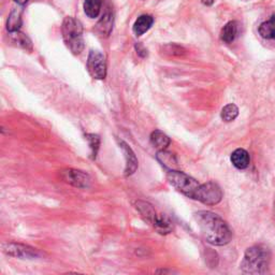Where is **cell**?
I'll return each instance as SVG.
<instances>
[{
  "label": "cell",
  "instance_id": "obj_23",
  "mask_svg": "<svg viewBox=\"0 0 275 275\" xmlns=\"http://www.w3.org/2000/svg\"><path fill=\"white\" fill-rule=\"evenodd\" d=\"M86 139L89 143V146H91V150H92V157L93 159L96 158L97 156V153L99 150V145H100V138L97 134H94V133H89L86 134Z\"/></svg>",
  "mask_w": 275,
  "mask_h": 275
},
{
  "label": "cell",
  "instance_id": "obj_19",
  "mask_svg": "<svg viewBox=\"0 0 275 275\" xmlns=\"http://www.w3.org/2000/svg\"><path fill=\"white\" fill-rule=\"evenodd\" d=\"M101 5H102V0H85L84 2L85 14L91 18L97 17L100 13Z\"/></svg>",
  "mask_w": 275,
  "mask_h": 275
},
{
  "label": "cell",
  "instance_id": "obj_18",
  "mask_svg": "<svg viewBox=\"0 0 275 275\" xmlns=\"http://www.w3.org/2000/svg\"><path fill=\"white\" fill-rule=\"evenodd\" d=\"M21 25H22V10L14 9L9 15L7 28L10 33H13V31H18Z\"/></svg>",
  "mask_w": 275,
  "mask_h": 275
},
{
  "label": "cell",
  "instance_id": "obj_14",
  "mask_svg": "<svg viewBox=\"0 0 275 275\" xmlns=\"http://www.w3.org/2000/svg\"><path fill=\"white\" fill-rule=\"evenodd\" d=\"M238 23L234 21L227 23L221 29V40L225 43H232L238 35Z\"/></svg>",
  "mask_w": 275,
  "mask_h": 275
},
{
  "label": "cell",
  "instance_id": "obj_11",
  "mask_svg": "<svg viewBox=\"0 0 275 275\" xmlns=\"http://www.w3.org/2000/svg\"><path fill=\"white\" fill-rule=\"evenodd\" d=\"M156 157H157V161L161 163L167 170H176L177 161L174 154H172V153L165 150H162V151H158Z\"/></svg>",
  "mask_w": 275,
  "mask_h": 275
},
{
  "label": "cell",
  "instance_id": "obj_15",
  "mask_svg": "<svg viewBox=\"0 0 275 275\" xmlns=\"http://www.w3.org/2000/svg\"><path fill=\"white\" fill-rule=\"evenodd\" d=\"M151 143L159 151L165 150L170 145V139L167 134L161 130L153 131L151 134Z\"/></svg>",
  "mask_w": 275,
  "mask_h": 275
},
{
  "label": "cell",
  "instance_id": "obj_20",
  "mask_svg": "<svg viewBox=\"0 0 275 275\" xmlns=\"http://www.w3.org/2000/svg\"><path fill=\"white\" fill-rule=\"evenodd\" d=\"M112 25H113V17L112 14L106 13L100 22L97 24V30L101 36H109L112 30Z\"/></svg>",
  "mask_w": 275,
  "mask_h": 275
},
{
  "label": "cell",
  "instance_id": "obj_6",
  "mask_svg": "<svg viewBox=\"0 0 275 275\" xmlns=\"http://www.w3.org/2000/svg\"><path fill=\"white\" fill-rule=\"evenodd\" d=\"M87 69L94 79L104 80L107 75L106 57L98 51H91L87 58Z\"/></svg>",
  "mask_w": 275,
  "mask_h": 275
},
{
  "label": "cell",
  "instance_id": "obj_3",
  "mask_svg": "<svg viewBox=\"0 0 275 275\" xmlns=\"http://www.w3.org/2000/svg\"><path fill=\"white\" fill-rule=\"evenodd\" d=\"M62 38L68 49L73 54H80L84 49L83 26L80 21L72 16H68L62 22Z\"/></svg>",
  "mask_w": 275,
  "mask_h": 275
},
{
  "label": "cell",
  "instance_id": "obj_26",
  "mask_svg": "<svg viewBox=\"0 0 275 275\" xmlns=\"http://www.w3.org/2000/svg\"><path fill=\"white\" fill-rule=\"evenodd\" d=\"M14 1L17 3V4H21V5H23V4H25V3H27L29 0H14Z\"/></svg>",
  "mask_w": 275,
  "mask_h": 275
},
{
  "label": "cell",
  "instance_id": "obj_7",
  "mask_svg": "<svg viewBox=\"0 0 275 275\" xmlns=\"http://www.w3.org/2000/svg\"><path fill=\"white\" fill-rule=\"evenodd\" d=\"M60 176L66 183L71 184L79 188H87L91 185V177H89V175L79 170H63L60 172Z\"/></svg>",
  "mask_w": 275,
  "mask_h": 275
},
{
  "label": "cell",
  "instance_id": "obj_13",
  "mask_svg": "<svg viewBox=\"0 0 275 275\" xmlns=\"http://www.w3.org/2000/svg\"><path fill=\"white\" fill-rule=\"evenodd\" d=\"M153 23H154V18L151 15H141L138 17V20L133 25V33L138 37L142 36L153 26Z\"/></svg>",
  "mask_w": 275,
  "mask_h": 275
},
{
  "label": "cell",
  "instance_id": "obj_22",
  "mask_svg": "<svg viewBox=\"0 0 275 275\" xmlns=\"http://www.w3.org/2000/svg\"><path fill=\"white\" fill-rule=\"evenodd\" d=\"M239 115V108L233 104L227 105L225 108L221 110V118L222 120L230 123V121L234 120Z\"/></svg>",
  "mask_w": 275,
  "mask_h": 275
},
{
  "label": "cell",
  "instance_id": "obj_4",
  "mask_svg": "<svg viewBox=\"0 0 275 275\" xmlns=\"http://www.w3.org/2000/svg\"><path fill=\"white\" fill-rule=\"evenodd\" d=\"M167 180L180 193L191 199H195L197 190L200 186L195 178L178 170H168Z\"/></svg>",
  "mask_w": 275,
  "mask_h": 275
},
{
  "label": "cell",
  "instance_id": "obj_9",
  "mask_svg": "<svg viewBox=\"0 0 275 275\" xmlns=\"http://www.w3.org/2000/svg\"><path fill=\"white\" fill-rule=\"evenodd\" d=\"M119 148L123 151L125 159H126V168H125V174L126 175H131L133 174L136 170L138 169V159L134 155L133 151L131 148L128 145L126 142H124L123 140H117Z\"/></svg>",
  "mask_w": 275,
  "mask_h": 275
},
{
  "label": "cell",
  "instance_id": "obj_21",
  "mask_svg": "<svg viewBox=\"0 0 275 275\" xmlns=\"http://www.w3.org/2000/svg\"><path fill=\"white\" fill-rule=\"evenodd\" d=\"M11 37V42L15 43L17 47L23 48L25 50H31V41L24 34L20 33V31H13L10 33Z\"/></svg>",
  "mask_w": 275,
  "mask_h": 275
},
{
  "label": "cell",
  "instance_id": "obj_5",
  "mask_svg": "<svg viewBox=\"0 0 275 275\" xmlns=\"http://www.w3.org/2000/svg\"><path fill=\"white\" fill-rule=\"evenodd\" d=\"M222 199V191L220 187L214 182H208L201 184L198 188L195 200L202 202L207 206H215Z\"/></svg>",
  "mask_w": 275,
  "mask_h": 275
},
{
  "label": "cell",
  "instance_id": "obj_8",
  "mask_svg": "<svg viewBox=\"0 0 275 275\" xmlns=\"http://www.w3.org/2000/svg\"><path fill=\"white\" fill-rule=\"evenodd\" d=\"M3 252L21 259H34L39 256V253L35 248L24 244H18V243H7L3 246Z\"/></svg>",
  "mask_w": 275,
  "mask_h": 275
},
{
  "label": "cell",
  "instance_id": "obj_1",
  "mask_svg": "<svg viewBox=\"0 0 275 275\" xmlns=\"http://www.w3.org/2000/svg\"><path fill=\"white\" fill-rule=\"evenodd\" d=\"M195 220L201 230L203 238L210 244L221 246L231 241V230L220 216L210 211H199L195 214Z\"/></svg>",
  "mask_w": 275,
  "mask_h": 275
},
{
  "label": "cell",
  "instance_id": "obj_10",
  "mask_svg": "<svg viewBox=\"0 0 275 275\" xmlns=\"http://www.w3.org/2000/svg\"><path fill=\"white\" fill-rule=\"evenodd\" d=\"M231 163L234 165L236 169H246L249 165V162H251V158H249V154L243 149H238L235 150L232 154L231 157Z\"/></svg>",
  "mask_w": 275,
  "mask_h": 275
},
{
  "label": "cell",
  "instance_id": "obj_25",
  "mask_svg": "<svg viewBox=\"0 0 275 275\" xmlns=\"http://www.w3.org/2000/svg\"><path fill=\"white\" fill-rule=\"evenodd\" d=\"M201 1L204 5H208V7H210V5H212L214 3V0H201Z\"/></svg>",
  "mask_w": 275,
  "mask_h": 275
},
{
  "label": "cell",
  "instance_id": "obj_16",
  "mask_svg": "<svg viewBox=\"0 0 275 275\" xmlns=\"http://www.w3.org/2000/svg\"><path fill=\"white\" fill-rule=\"evenodd\" d=\"M153 226H154L157 231L162 234L170 233L172 229H173V225H172L169 217H167L165 214H158L155 221L153 222Z\"/></svg>",
  "mask_w": 275,
  "mask_h": 275
},
{
  "label": "cell",
  "instance_id": "obj_24",
  "mask_svg": "<svg viewBox=\"0 0 275 275\" xmlns=\"http://www.w3.org/2000/svg\"><path fill=\"white\" fill-rule=\"evenodd\" d=\"M136 49H137V51H138V54H139V55H141L142 57H145L146 55H148V53H146V50L141 46V44H137Z\"/></svg>",
  "mask_w": 275,
  "mask_h": 275
},
{
  "label": "cell",
  "instance_id": "obj_17",
  "mask_svg": "<svg viewBox=\"0 0 275 275\" xmlns=\"http://www.w3.org/2000/svg\"><path fill=\"white\" fill-rule=\"evenodd\" d=\"M259 34L265 39L275 40V15H273L269 21L260 25Z\"/></svg>",
  "mask_w": 275,
  "mask_h": 275
},
{
  "label": "cell",
  "instance_id": "obj_2",
  "mask_svg": "<svg viewBox=\"0 0 275 275\" xmlns=\"http://www.w3.org/2000/svg\"><path fill=\"white\" fill-rule=\"evenodd\" d=\"M271 255L262 245H255L246 249L241 262L242 271L246 274H265L270 265Z\"/></svg>",
  "mask_w": 275,
  "mask_h": 275
},
{
  "label": "cell",
  "instance_id": "obj_12",
  "mask_svg": "<svg viewBox=\"0 0 275 275\" xmlns=\"http://www.w3.org/2000/svg\"><path fill=\"white\" fill-rule=\"evenodd\" d=\"M136 208L140 212V214L142 215L143 219L153 225V222L155 221L156 217L158 215L156 213L155 209L153 208V206H151L150 203L144 202V201H137L136 202Z\"/></svg>",
  "mask_w": 275,
  "mask_h": 275
}]
</instances>
